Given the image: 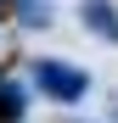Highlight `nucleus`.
I'll return each instance as SVG.
<instances>
[{"label":"nucleus","instance_id":"obj_1","mask_svg":"<svg viewBox=\"0 0 118 123\" xmlns=\"http://www.w3.org/2000/svg\"><path fill=\"white\" fill-rule=\"evenodd\" d=\"M34 84L45 90V95H56V101H84L90 78L79 73V67H68V62H56V56H39L34 62Z\"/></svg>","mask_w":118,"mask_h":123},{"label":"nucleus","instance_id":"obj_2","mask_svg":"<svg viewBox=\"0 0 118 123\" xmlns=\"http://www.w3.org/2000/svg\"><path fill=\"white\" fill-rule=\"evenodd\" d=\"M84 23L101 34V39L118 45V11H112V0H84Z\"/></svg>","mask_w":118,"mask_h":123},{"label":"nucleus","instance_id":"obj_3","mask_svg":"<svg viewBox=\"0 0 118 123\" xmlns=\"http://www.w3.org/2000/svg\"><path fill=\"white\" fill-rule=\"evenodd\" d=\"M17 23L45 28V23H51V0H17Z\"/></svg>","mask_w":118,"mask_h":123},{"label":"nucleus","instance_id":"obj_4","mask_svg":"<svg viewBox=\"0 0 118 123\" xmlns=\"http://www.w3.org/2000/svg\"><path fill=\"white\" fill-rule=\"evenodd\" d=\"M0 117H6V123H17V117H23V90H17V84H6V78H0Z\"/></svg>","mask_w":118,"mask_h":123}]
</instances>
